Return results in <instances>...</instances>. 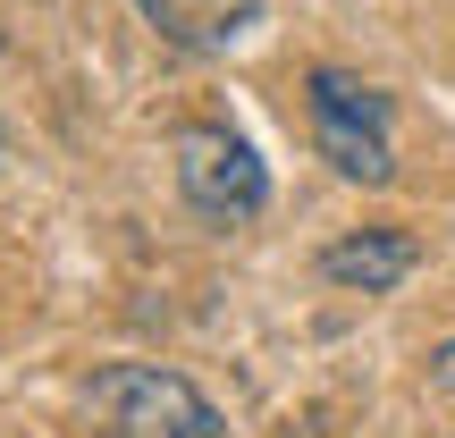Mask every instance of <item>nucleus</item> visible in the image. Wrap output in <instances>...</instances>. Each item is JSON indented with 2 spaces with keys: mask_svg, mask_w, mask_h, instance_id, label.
<instances>
[{
  "mask_svg": "<svg viewBox=\"0 0 455 438\" xmlns=\"http://www.w3.org/2000/svg\"><path fill=\"white\" fill-rule=\"evenodd\" d=\"M84 422H93V438H228L212 396L195 379L161 371V362H110V371H93Z\"/></svg>",
  "mask_w": 455,
  "mask_h": 438,
  "instance_id": "f257e3e1",
  "label": "nucleus"
},
{
  "mask_svg": "<svg viewBox=\"0 0 455 438\" xmlns=\"http://www.w3.org/2000/svg\"><path fill=\"white\" fill-rule=\"evenodd\" d=\"M304 110H312V144H321V161L338 178H355V186H388L396 178V101L379 84L346 76V68H312Z\"/></svg>",
  "mask_w": 455,
  "mask_h": 438,
  "instance_id": "f03ea898",
  "label": "nucleus"
},
{
  "mask_svg": "<svg viewBox=\"0 0 455 438\" xmlns=\"http://www.w3.org/2000/svg\"><path fill=\"white\" fill-rule=\"evenodd\" d=\"M178 195L195 219L212 227H244L261 219V203H270V169H261V152L244 144L236 127H212V118H195V127H178Z\"/></svg>",
  "mask_w": 455,
  "mask_h": 438,
  "instance_id": "7ed1b4c3",
  "label": "nucleus"
},
{
  "mask_svg": "<svg viewBox=\"0 0 455 438\" xmlns=\"http://www.w3.org/2000/svg\"><path fill=\"white\" fill-rule=\"evenodd\" d=\"M135 17H144L161 43L195 51V60H212V51L244 43V34L261 26V0H135Z\"/></svg>",
  "mask_w": 455,
  "mask_h": 438,
  "instance_id": "20e7f679",
  "label": "nucleus"
},
{
  "mask_svg": "<svg viewBox=\"0 0 455 438\" xmlns=\"http://www.w3.org/2000/svg\"><path fill=\"white\" fill-rule=\"evenodd\" d=\"M422 261V244L405 236V227H363V236H338L321 253V278L329 287H363V295H388L396 278Z\"/></svg>",
  "mask_w": 455,
  "mask_h": 438,
  "instance_id": "39448f33",
  "label": "nucleus"
}]
</instances>
